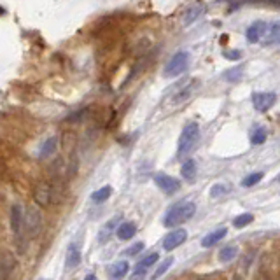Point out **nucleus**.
<instances>
[{
  "label": "nucleus",
  "instance_id": "obj_1",
  "mask_svg": "<svg viewBox=\"0 0 280 280\" xmlns=\"http://www.w3.org/2000/svg\"><path fill=\"white\" fill-rule=\"evenodd\" d=\"M195 212H196V205L193 202L175 203V205L166 212L163 222H165L166 228H173V226H179V224H182V222L189 221V219L195 215Z\"/></svg>",
  "mask_w": 280,
  "mask_h": 280
},
{
  "label": "nucleus",
  "instance_id": "obj_2",
  "mask_svg": "<svg viewBox=\"0 0 280 280\" xmlns=\"http://www.w3.org/2000/svg\"><path fill=\"white\" fill-rule=\"evenodd\" d=\"M200 140V126L198 123H188L182 130L181 137H179V144H177V156L179 158H184L188 156L193 149L196 147Z\"/></svg>",
  "mask_w": 280,
  "mask_h": 280
},
{
  "label": "nucleus",
  "instance_id": "obj_3",
  "mask_svg": "<svg viewBox=\"0 0 280 280\" xmlns=\"http://www.w3.org/2000/svg\"><path fill=\"white\" fill-rule=\"evenodd\" d=\"M188 67H189V53L179 51L172 56V60H170L168 63H166L163 75H165V77H177V75L184 74L186 70H188Z\"/></svg>",
  "mask_w": 280,
  "mask_h": 280
},
{
  "label": "nucleus",
  "instance_id": "obj_4",
  "mask_svg": "<svg viewBox=\"0 0 280 280\" xmlns=\"http://www.w3.org/2000/svg\"><path fill=\"white\" fill-rule=\"evenodd\" d=\"M23 228H25L26 235H28L30 238H33V236H37L39 233H41L42 215L35 207H28L26 212L23 214Z\"/></svg>",
  "mask_w": 280,
  "mask_h": 280
},
{
  "label": "nucleus",
  "instance_id": "obj_5",
  "mask_svg": "<svg viewBox=\"0 0 280 280\" xmlns=\"http://www.w3.org/2000/svg\"><path fill=\"white\" fill-rule=\"evenodd\" d=\"M33 200L39 207H48L51 205L53 200V188L48 182H39L33 189Z\"/></svg>",
  "mask_w": 280,
  "mask_h": 280
},
{
  "label": "nucleus",
  "instance_id": "obj_6",
  "mask_svg": "<svg viewBox=\"0 0 280 280\" xmlns=\"http://www.w3.org/2000/svg\"><path fill=\"white\" fill-rule=\"evenodd\" d=\"M277 96L275 93H268V91H259L252 95V103H254V109L258 112H266L268 109L273 107Z\"/></svg>",
  "mask_w": 280,
  "mask_h": 280
},
{
  "label": "nucleus",
  "instance_id": "obj_7",
  "mask_svg": "<svg viewBox=\"0 0 280 280\" xmlns=\"http://www.w3.org/2000/svg\"><path fill=\"white\" fill-rule=\"evenodd\" d=\"M186 238H188V231L182 228L179 229H173V231H170L168 235L165 236V240H163V249L165 251H173V249H177L179 245H182V243L186 242Z\"/></svg>",
  "mask_w": 280,
  "mask_h": 280
},
{
  "label": "nucleus",
  "instance_id": "obj_8",
  "mask_svg": "<svg viewBox=\"0 0 280 280\" xmlns=\"http://www.w3.org/2000/svg\"><path fill=\"white\" fill-rule=\"evenodd\" d=\"M154 182L165 195H173V193H177L179 188H181V182H179L177 179L165 175V173H158L154 177Z\"/></svg>",
  "mask_w": 280,
  "mask_h": 280
},
{
  "label": "nucleus",
  "instance_id": "obj_9",
  "mask_svg": "<svg viewBox=\"0 0 280 280\" xmlns=\"http://www.w3.org/2000/svg\"><path fill=\"white\" fill-rule=\"evenodd\" d=\"M65 263H67V268H70V270L79 266V263H81V247H79V243L72 242L69 247H67Z\"/></svg>",
  "mask_w": 280,
  "mask_h": 280
},
{
  "label": "nucleus",
  "instance_id": "obj_10",
  "mask_svg": "<svg viewBox=\"0 0 280 280\" xmlns=\"http://www.w3.org/2000/svg\"><path fill=\"white\" fill-rule=\"evenodd\" d=\"M266 23L265 21H254L251 26L247 28V41L249 42H259L263 41V37H265V32H266Z\"/></svg>",
  "mask_w": 280,
  "mask_h": 280
},
{
  "label": "nucleus",
  "instance_id": "obj_11",
  "mask_svg": "<svg viewBox=\"0 0 280 280\" xmlns=\"http://www.w3.org/2000/svg\"><path fill=\"white\" fill-rule=\"evenodd\" d=\"M14 270V258L11 252H4L0 259V280H9Z\"/></svg>",
  "mask_w": 280,
  "mask_h": 280
},
{
  "label": "nucleus",
  "instance_id": "obj_12",
  "mask_svg": "<svg viewBox=\"0 0 280 280\" xmlns=\"http://www.w3.org/2000/svg\"><path fill=\"white\" fill-rule=\"evenodd\" d=\"M118 222H121V215H114L111 221L105 222V226H103V228L100 229V233H98V242L100 243H105L109 238H111V235L114 233L116 224H118Z\"/></svg>",
  "mask_w": 280,
  "mask_h": 280
},
{
  "label": "nucleus",
  "instance_id": "obj_13",
  "mask_svg": "<svg viewBox=\"0 0 280 280\" xmlns=\"http://www.w3.org/2000/svg\"><path fill=\"white\" fill-rule=\"evenodd\" d=\"M23 228V210L19 205H12L11 209V229L14 235H19Z\"/></svg>",
  "mask_w": 280,
  "mask_h": 280
},
{
  "label": "nucleus",
  "instance_id": "obj_14",
  "mask_svg": "<svg viewBox=\"0 0 280 280\" xmlns=\"http://www.w3.org/2000/svg\"><path fill=\"white\" fill-rule=\"evenodd\" d=\"M158 259H159L158 252H152V254L145 256L144 259H140V261L137 263L135 272H133V273H139V275H144V277H145V272H147V270L151 268V266H154V263L158 261Z\"/></svg>",
  "mask_w": 280,
  "mask_h": 280
},
{
  "label": "nucleus",
  "instance_id": "obj_15",
  "mask_svg": "<svg viewBox=\"0 0 280 280\" xmlns=\"http://www.w3.org/2000/svg\"><path fill=\"white\" fill-rule=\"evenodd\" d=\"M128 273V263L126 261H116L112 266H109L107 275L111 280H119Z\"/></svg>",
  "mask_w": 280,
  "mask_h": 280
},
{
  "label": "nucleus",
  "instance_id": "obj_16",
  "mask_svg": "<svg viewBox=\"0 0 280 280\" xmlns=\"http://www.w3.org/2000/svg\"><path fill=\"white\" fill-rule=\"evenodd\" d=\"M226 233H228V229L226 228H219V229H215V231L209 233V235L202 240V247L209 249V247H212V245H215V243L221 242V240L224 238Z\"/></svg>",
  "mask_w": 280,
  "mask_h": 280
},
{
  "label": "nucleus",
  "instance_id": "obj_17",
  "mask_svg": "<svg viewBox=\"0 0 280 280\" xmlns=\"http://www.w3.org/2000/svg\"><path fill=\"white\" fill-rule=\"evenodd\" d=\"M118 238L121 240V242H125V240H130V238H133L135 236V233H137V226H135V222H132V221H128V222H121L119 224V228H118Z\"/></svg>",
  "mask_w": 280,
  "mask_h": 280
},
{
  "label": "nucleus",
  "instance_id": "obj_18",
  "mask_svg": "<svg viewBox=\"0 0 280 280\" xmlns=\"http://www.w3.org/2000/svg\"><path fill=\"white\" fill-rule=\"evenodd\" d=\"M279 37H280V21H275V23H272V25L266 26L265 37H263L265 44H272V42H279Z\"/></svg>",
  "mask_w": 280,
  "mask_h": 280
},
{
  "label": "nucleus",
  "instance_id": "obj_19",
  "mask_svg": "<svg viewBox=\"0 0 280 280\" xmlns=\"http://www.w3.org/2000/svg\"><path fill=\"white\" fill-rule=\"evenodd\" d=\"M181 175L186 179V181H193V179L196 177V161L195 159H188V161L182 165Z\"/></svg>",
  "mask_w": 280,
  "mask_h": 280
},
{
  "label": "nucleus",
  "instance_id": "obj_20",
  "mask_svg": "<svg viewBox=\"0 0 280 280\" xmlns=\"http://www.w3.org/2000/svg\"><path fill=\"white\" fill-rule=\"evenodd\" d=\"M202 12H203V5H200V4L189 7L184 14V25H191L193 21H196V19L202 16Z\"/></svg>",
  "mask_w": 280,
  "mask_h": 280
},
{
  "label": "nucleus",
  "instance_id": "obj_21",
  "mask_svg": "<svg viewBox=\"0 0 280 280\" xmlns=\"http://www.w3.org/2000/svg\"><path fill=\"white\" fill-rule=\"evenodd\" d=\"M112 195V188L111 186H103V188H100L98 191H95L91 195V200L95 203H103V202H107L109 198H111Z\"/></svg>",
  "mask_w": 280,
  "mask_h": 280
},
{
  "label": "nucleus",
  "instance_id": "obj_22",
  "mask_svg": "<svg viewBox=\"0 0 280 280\" xmlns=\"http://www.w3.org/2000/svg\"><path fill=\"white\" fill-rule=\"evenodd\" d=\"M172 265H173V258H172V256H170V258H166L165 261H163L161 265H159L158 268H156V272L151 275V280H158L159 277H163L166 272H168L170 266H172Z\"/></svg>",
  "mask_w": 280,
  "mask_h": 280
},
{
  "label": "nucleus",
  "instance_id": "obj_23",
  "mask_svg": "<svg viewBox=\"0 0 280 280\" xmlns=\"http://www.w3.org/2000/svg\"><path fill=\"white\" fill-rule=\"evenodd\" d=\"M55 149H56V139L55 137H51V139H48L44 144H42L41 158H48V156H51L53 152H55Z\"/></svg>",
  "mask_w": 280,
  "mask_h": 280
},
{
  "label": "nucleus",
  "instance_id": "obj_24",
  "mask_svg": "<svg viewBox=\"0 0 280 280\" xmlns=\"http://www.w3.org/2000/svg\"><path fill=\"white\" fill-rule=\"evenodd\" d=\"M252 221H254V215H252L251 212H245V214H240L238 217H235L233 226H235V228H245V226L251 224Z\"/></svg>",
  "mask_w": 280,
  "mask_h": 280
},
{
  "label": "nucleus",
  "instance_id": "obj_25",
  "mask_svg": "<svg viewBox=\"0 0 280 280\" xmlns=\"http://www.w3.org/2000/svg\"><path fill=\"white\" fill-rule=\"evenodd\" d=\"M236 258V247L229 245V247H224L221 252H219V261L221 263H229L231 259Z\"/></svg>",
  "mask_w": 280,
  "mask_h": 280
},
{
  "label": "nucleus",
  "instance_id": "obj_26",
  "mask_svg": "<svg viewBox=\"0 0 280 280\" xmlns=\"http://www.w3.org/2000/svg\"><path fill=\"white\" fill-rule=\"evenodd\" d=\"M263 179V173L261 172H254V173H249L247 177H243L242 181V186L243 188H252V186H256L259 181Z\"/></svg>",
  "mask_w": 280,
  "mask_h": 280
},
{
  "label": "nucleus",
  "instance_id": "obj_27",
  "mask_svg": "<svg viewBox=\"0 0 280 280\" xmlns=\"http://www.w3.org/2000/svg\"><path fill=\"white\" fill-rule=\"evenodd\" d=\"M229 191H231V186L229 184H215L210 189V196H212V198H219V196H224L226 193H229Z\"/></svg>",
  "mask_w": 280,
  "mask_h": 280
},
{
  "label": "nucleus",
  "instance_id": "obj_28",
  "mask_svg": "<svg viewBox=\"0 0 280 280\" xmlns=\"http://www.w3.org/2000/svg\"><path fill=\"white\" fill-rule=\"evenodd\" d=\"M266 140V130L265 128H256L254 132H252V135H251V142L254 145H259V144H263Z\"/></svg>",
  "mask_w": 280,
  "mask_h": 280
},
{
  "label": "nucleus",
  "instance_id": "obj_29",
  "mask_svg": "<svg viewBox=\"0 0 280 280\" xmlns=\"http://www.w3.org/2000/svg\"><path fill=\"white\" fill-rule=\"evenodd\" d=\"M144 251V242H139V243H133L132 247H128L125 251V254L126 256H137L139 252H142Z\"/></svg>",
  "mask_w": 280,
  "mask_h": 280
},
{
  "label": "nucleus",
  "instance_id": "obj_30",
  "mask_svg": "<svg viewBox=\"0 0 280 280\" xmlns=\"http://www.w3.org/2000/svg\"><path fill=\"white\" fill-rule=\"evenodd\" d=\"M191 95V88H188V89H184V91H181V93H177L175 95V98H173V103H181V102H184V100H188V96Z\"/></svg>",
  "mask_w": 280,
  "mask_h": 280
},
{
  "label": "nucleus",
  "instance_id": "obj_31",
  "mask_svg": "<svg viewBox=\"0 0 280 280\" xmlns=\"http://www.w3.org/2000/svg\"><path fill=\"white\" fill-rule=\"evenodd\" d=\"M238 77H242V69H231L226 74V79H229V81H236Z\"/></svg>",
  "mask_w": 280,
  "mask_h": 280
},
{
  "label": "nucleus",
  "instance_id": "obj_32",
  "mask_svg": "<svg viewBox=\"0 0 280 280\" xmlns=\"http://www.w3.org/2000/svg\"><path fill=\"white\" fill-rule=\"evenodd\" d=\"M224 56L228 60H240L242 53H240L238 49H228V51H224Z\"/></svg>",
  "mask_w": 280,
  "mask_h": 280
},
{
  "label": "nucleus",
  "instance_id": "obj_33",
  "mask_svg": "<svg viewBox=\"0 0 280 280\" xmlns=\"http://www.w3.org/2000/svg\"><path fill=\"white\" fill-rule=\"evenodd\" d=\"M84 280H96V275H93V273H89V275L86 277Z\"/></svg>",
  "mask_w": 280,
  "mask_h": 280
},
{
  "label": "nucleus",
  "instance_id": "obj_34",
  "mask_svg": "<svg viewBox=\"0 0 280 280\" xmlns=\"http://www.w3.org/2000/svg\"><path fill=\"white\" fill-rule=\"evenodd\" d=\"M275 182H280V173H279V175H277V177H275Z\"/></svg>",
  "mask_w": 280,
  "mask_h": 280
},
{
  "label": "nucleus",
  "instance_id": "obj_35",
  "mask_svg": "<svg viewBox=\"0 0 280 280\" xmlns=\"http://www.w3.org/2000/svg\"><path fill=\"white\" fill-rule=\"evenodd\" d=\"M279 42H280V37H279Z\"/></svg>",
  "mask_w": 280,
  "mask_h": 280
}]
</instances>
